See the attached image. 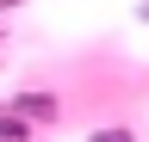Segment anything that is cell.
<instances>
[{
    "label": "cell",
    "instance_id": "7a4b0ae2",
    "mask_svg": "<svg viewBox=\"0 0 149 142\" xmlns=\"http://www.w3.org/2000/svg\"><path fill=\"white\" fill-rule=\"evenodd\" d=\"M87 142H137L130 130H100V136H87Z\"/></svg>",
    "mask_w": 149,
    "mask_h": 142
},
{
    "label": "cell",
    "instance_id": "3957f363",
    "mask_svg": "<svg viewBox=\"0 0 149 142\" xmlns=\"http://www.w3.org/2000/svg\"><path fill=\"white\" fill-rule=\"evenodd\" d=\"M137 19H143V25H149V0H143V6H137Z\"/></svg>",
    "mask_w": 149,
    "mask_h": 142
},
{
    "label": "cell",
    "instance_id": "6da1fadb",
    "mask_svg": "<svg viewBox=\"0 0 149 142\" xmlns=\"http://www.w3.org/2000/svg\"><path fill=\"white\" fill-rule=\"evenodd\" d=\"M13 105H19L25 117H50V111H56V99H50V93H25V99H13Z\"/></svg>",
    "mask_w": 149,
    "mask_h": 142
}]
</instances>
